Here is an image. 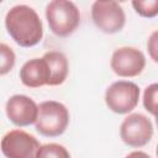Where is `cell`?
I'll list each match as a JSON object with an SVG mask.
<instances>
[{
    "label": "cell",
    "instance_id": "1",
    "mask_svg": "<svg viewBox=\"0 0 158 158\" xmlns=\"http://www.w3.org/2000/svg\"><path fill=\"white\" fill-rule=\"evenodd\" d=\"M5 27L11 38L21 47H33L43 37V26L38 14L27 5L11 7L5 16Z\"/></svg>",
    "mask_w": 158,
    "mask_h": 158
},
{
    "label": "cell",
    "instance_id": "2",
    "mask_svg": "<svg viewBox=\"0 0 158 158\" xmlns=\"http://www.w3.org/2000/svg\"><path fill=\"white\" fill-rule=\"evenodd\" d=\"M46 19L56 36L68 37L80 23V11L72 1L53 0L46 6Z\"/></svg>",
    "mask_w": 158,
    "mask_h": 158
},
{
    "label": "cell",
    "instance_id": "3",
    "mask_svg": "<svg viewBox=\"0 0 158 158\" xmlns=\"http://www.w3.org/2000/svg\"><path fill=\"white\" fill-rule=\"evenodd\" d=\"M69 123V111L59 101L47 100L38 105L36 131L46 137H57L64 133Z\"/></svg>",
    "mask_w": 158,
    "mask_h": 158
},
{
    "label": "cell",
    "instance_id": "4",
    "mask_svg": "<svg viewBox=\"0 0 158 158\" xmlns=\"http://www.w3.org/2000/svg\"><path fill=\"white\" fill-rule=\"evenodd\" d=\"M139 88L137 84L127 80L112 83L105 91L106 106L116 114H128L138 104Z\"/></svg>",
    "mask_w": 158,
    "mask_h": 158
},
{
    "label": "cell",
    "instance_id": "5",
    "mask_svg": "<svg viewBox=\"0 0 158 158\" xmlns=\"http://www.w3.org/2000/svg\"><path fill=\"white\" fill-rule=\"evenodd\" d=\"M91 19L95 26L109 35L120 32L126 22L123 9L117 1H95L91 5Z\"/></svg>",
    "mask_w": 158,
    "mask_h": 158
},
{
    "label": "cell",
    "instance_id": "6",
    "mask_svg": "<svg viewBox=\"0 0 158 158\" xmlns=\"http://www.w3.org/2000/svg\"><path fill=\"white\" fill-rule=\"evenodd\" d=\"M40 142L22 130L9 131L1 139V152L6 158H36Z\"/></svg>",
    "mask_w": 158,
    "mask_h": 158
},
{
    "label": "cell",
    "instance_id": "7",
    "mask_svg": "<svg viewBox=\"0 0 158 158\" xmlns=\"http://www.w3.org/2000/svg\"><path fill=\"white\" fill-rule=\"evenodd\" d=\"M120 136L130 147H143L153 136V125L142 114H130L121 123Z\"/></svg>",
    "mask_w": 158,
    "mask_h": 158
},
{
    "label": "cell",
    "instance_id": "8",
    "mask_svg": "<svg viewBox=\"0 0 158 158\" xmlns=\"http://www.w3.org/2000/svg\"><path fill=\"white\" fill-rule=\"evenodd\" d=\"M146 67L144 54L135 47H120L111 57V69L123 78L139 75Z\"/></svg>",
    "mask_w": 158,
    "mask_h": 158
},
{
    "label": "cell",
    "instance_id": "9",
    "mask_svg": "<svg viewBox=\"0 0 158 158\" xmlns=\"http://www.w3.org/2000/svg\"><path fill=\"white\" fill-rule=\"evenodd\" d=\"M5 111L9 120L14 125L23 127L36 123L38 116V105L31 98L16 94L6 101Z\"/></svg>",
    "mask_w": 158,
    "mask_h": 158
},
{
    "label": "cell",
    "instance_id": "10",
    "mask_svg": "<svg viewBox=\"0 0 158 158\" xmlns=\"http://www.w3.org/2000/svg\"><path fill=\"white\" fill-rule=\"evenodd\" d=\"M20 79L28 88H41L49 84L51 74L47 62L43 58L27 60L20 69Z\"/></svg>",
    "mask_w": 158,
    "mask_h": 158
},
{
    "label": "cell",
    "instance_id": "11",
    "mask_svg": "<svg viewBox=\"0 0 158 158\" xmlns=\"http://www.w3.org/2000/svg\"><path fill=\"white\" fill-rule=\"evenodd\" d=\"M49 68V86H57L65 81L68 77V59L67 57L58 51H49L42 57Z\"/></svg>",
    "mask_w": 158,
    "mask_h": 158
},
{
    "label": "cell",
    "instance_id": "12",
    "mask_svg": "<svg viewBox=\"0 0 158 158\" xmlns=\"http://www.w3.org/2000/svg\"><path fill=\"white\" fill-rule=\"evenodd\" d=\"M143 106L151 115L158 118V83H153L144 89Z\"/></svg>",
    "mask_w": 158,
    "mask_h": 158
},
{
    "label": "cell",
    "instance_id": "13",
    "mask_svg": "<svg viewBox=\"0 0 158 158\" xmlns=\"http://www.w3.org/2000/svg\"><path fill=\"white\" fill-rule=\"evenodd\" d=\"M36 158H70L68 149L58 143L42 144L36 154Z\"/></svg>",
    "mask_w": 158,
    "mask_h": 158
},
{
    "label": "cell",
    "instance_id": "14",
    "mask_svg": "<svg viewBox=\"0 0 158 158\" xmlns=\"http://www.w3.org/2000/svg\"><path fill=\"white\" fill-rule=\"evenodd\" d=\"M132 6L142 17L152 19L158 15V0H133Z\"/></svg>",
    "mask_w": 158,
    "mask_h": 158
},
{
    "label": "cell",
    "instance_id": "15",
    "mask_svg": "<svg viewBox=\"0 0 158 158\" xmlns=\"http://www.w3.org/2000/svg\"><path fill=\"white\" fill-rule=\"evenodd\" d=\"M0 51H1V68H0V74L1 75H5L15 65V53L5 43H1L0 44Z\"/></svg>",
    "mask_w": 158,
    "mask_h": 158
},
{
    "label": "cell",
    "instance_id": "16",
    "mask_svg": "<svg viewBox=\"0 0 158 158\" xmlns=\"http://www.w3.org/2000/svg\"><path fill=\"white\" fill-rule=\"evenodd\" d=\"M147 49H148L149 57L156 63H158V30H156L154 32L151 33V36L147 41Z\"/></svg>",
    "mask_w": 158,
    "mask_h": 158
},
{
    "label": "cell",
    "instance_id": "17",
    "mask_svg": "<svg viewBox=\"0 0 158 158\" xmlns=\"http://www.w3.org/2000/svg\"><path fill=\"white\" fill-rule=\"evenodd\" d=\"M125 158H151L146 152H142V151H133L131 153H128Z\"/></svg>",
    "mask_w": 158,
    "mask_h": 158
},
{
    "label": "cell",
    "instance_id": "18",
    "mask_svg": "<svg viewBox=\"0 0 158 158\" xmlns=\"http://www.w3.org/2000/svg\"><path fill=\"white\" fill-rule=\"evenodd\" d=\"M156 154H157V158H158V144H157V149H156Z\"/></svg>",
    "mask_w": 158,
    "mask_h": 158
},
{
    "label": "cell",
    "instance_id": "19",
    "mask_svg": "<svg viewBox=\"0 0 158 158\" xmlns=\"http://www.w3.org/2000/svg\"><path fill=\"white\" fill-rule=\"evenodd\" d=\"M156 121H157V125H158V118H156Z\"/></svg>",
    "mask_w": 158,
    "mask_h": 158
}]
</instances>
